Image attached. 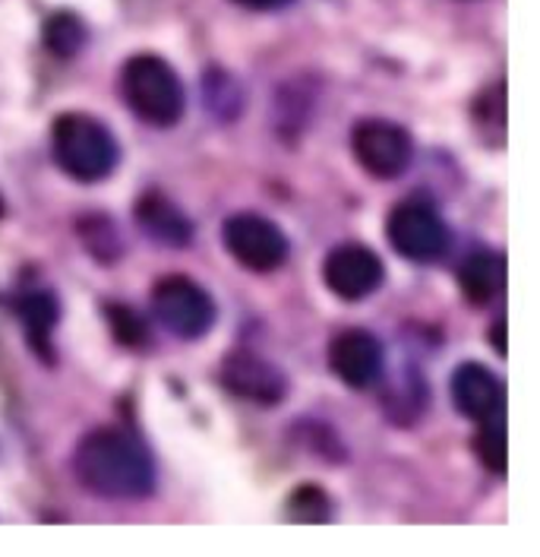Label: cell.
I'll return each mask as SVG.
<instances>
[{
  "label": "cell",
  "mask_w": 540,
  "mask_h": 557,
  "mask_svg": "<svg viewBox=\"0 0 540 557\" xmlns=\"http://www.w3.org/2000/svg\"><path fill=\"white\" fill-rule=\"evenodd\" d=\"M73 472L108 500H139L155 491V462L146 444L121 428L89 431L73 453Z\"/></svg>",
  "instance_id": "obj_1"
},
{
  "label": "cell",
  "mask_w": 540,
  "mask_h": 557,
  "mask_svg": "<svg viewBox=\"0 0 540 557\" xmlns=\"http://www.w3.org/2000/svg\"><path fill=\"white\" fill-rule=\"evenodd\" d=\"M51 149L54 162L64 174L79 184H96L114 174L121 162V146L114 134L104 127L99 117L70 111L61 114L51 127Z\"/></svg>",
  "instance_id": "obj_2"
},
{
  "label": "cell",
  "mask_w": 540,
  "mask_h": 557,
  "mask_svg": "<svg viewBox=\"0 0 540 557\" xmlns=\"http://www.w3.org/2000/svg\"><path fill=\"white\" fill-rule=\"evenodd\" d=\"M121 92L136 117L152 127H174L187 108L177 70L159 54H134L121 70Z\"/></svg>",
  "instance_id": "obj_3"
},
{
  "label": "cell",
  "mask_w": 540,
  "mask_h": 557,
  "mask_svg": "<svg viewBox=\"0 0 540 557\" xmlns=\"http://www.w3.org/2000/svg\"><path fill=\"white\" fill-rule=\"evenodd\" d=\"M152 313L177 339H203L215 323V301L190 276H165L152 285Z\"/></svg>",
  "instance_id": "obj_4"
},
{
  "label": "cell",
  "mask_w": 540,
  "mask_h": 557,
  "mask_svg": "<svg viewBox=\"0 0 540 557\" xmlns=\"http://www.w3.org/2000/svg\"><path fill=\"white\" fill-rule=\"evenodd\" d=\"M386 235L395 247L399 257L414 260V263H434L445 257L452 235L449 225L442 222L437 209L420 200H405L389 212L386 219Z\"/></svg>",
  "instance_id": "obj_5"
},
{
  "label": "cell",
  "mask_w": 540,
  "mask_h": 557,
  "mask_svg": "<svg viewBox=\"0 0 540 557\" xmlns=\"http://www.w3.org/2000/svg\"><path fill=\"white\" fill-rule=\"evenodd\" d=\"M222 238L237 263L253 273H272L288 260L285 232L260 212H235L225 222Z\"/></svg>",
  "instance_id": "obj_6"
},
{
  "label": "cell",
  "mask_w": 540,
  "mask_h": 557,
  "mask_svg": "<svg viewBox=\"0 0 540 557\" xmlns=\"http://www.w3.org/2000/svg\"><path fill=\"white\" fill-rule=\"evenodd\" d=\"M351 149L361 169L379 181L399 177L414 159V139L402 124L386 117H367L354 124Z\"/></svg>",
  "instance_id": "obj_7"
},
{
  "label": "cell",
  "mask_w": 540,
  "mask_h": 557,
  "mask_svg": "<svg viewBox=\"0 0 540 557\" xmlns=\"http://www.w3.org/2000/svg\"><path fill=\"white\" fill-rule=\"evenodd\" d=\"M218 377L231 396L243 399V403H253V406L269 409V406L285 403V396H288V377L256 351L237 348L231 355H225Z\"/></svg>",
  "instance_id": "obj_8"
},
{
  "label": "cell",
  "mask_w": 540,
  "mask_h": 557,
  "mask_svg": "<svg viewBox=\"0 0 540 557\" xmlns=\"http://www.w3.org/2000/svg\"><path fill=\"white\" fill-rule=\"evenodd\" d=\"M323 278L341 301H364L386 282V267L367 244H341L329 250Z\"/></svg>",
  "instance_id": "obj_9"
},
{
  "label": "cell",
  "mask_w": 540,
  "mask_h": 557,
  "mask_svg": "<svg viewBox=\"0 0 540 557\" xmlns=\"http://www.w3.org/2000/svg\"><path fill=\"white\" fill-rule=\"evenodd\" d=\"M386 351L367 330H341L329 343V368L351 389H367L382 377Z\"/></svg>",
  "instance_id": "obj_10"
},
{
  "label": "cell",
  "mask_w": 540,
  "mask_h": 557,
  "mask_svg": "<svg viewBox=\"0 0 540 557\" xmlns=\"http://www.w3.org/2000/svg\"><path fill=\"white\" fill-rule=\"evenodd\" d=\"M449 389H452L455 409L465 418L477 421V424L500 421L503 412H506V386L490 368H484L477 361L459 364L455 374H452Z\"/></svg>",
  "instance_id": "obj_11"
},
{
  "label": "cell",
  "mask_w": 540,
  "mask_h": 557,
  "mask_svg": "<svg viewBox=\"0 0 540 557\" xmlns=\"http://www.w3.org/2000/svg\"><path fill=\"white\" fill-rule=\"evenodd\" d=\"M136 222L149 242L162 247H190L193 244V222L177 203H171L162 190H146L136 200Z\"/></svg>",
  "instance_id": "obj_12"
},
{
  "label": "cell",
  "mask_w": 540,
  "mask_h": 557,
  "mask_svg": "<svg viewBox=\"0 0 540 557\" xmlns=\"http://www.w3.org/2000/svg\"><path fill=\"white\" fill-rule=\"evenodd\" d=\"M459 288L477 308L493 305L506 288V260H503V253L474 250L459 270Z\"/></svg>",
  "instance_id": "obj_13"
},
{
  "label": "cell",
  "mask_w": 540,
  "mask_h": 557,
  "mask_svg": "<svg viewBox=\"0 0 540 557\" xmlns=\"http://www.w3.org/2000/svg\"><path fill=\"white\" fill-rule=\"evenodd\" d=\"M16 313L23 320V330L29 336V346L41 358V361H54V346H51V336H54V326H58V317H61V305L51 292H29L16 301Z\"/></svg>",
  "instance_id": "obj_14"
},
{
  "label": "cell",
  "mask_w": 540,
  "mask_h": 557,
  "mask_svg": "<svg viewBox=\"0 0 540 557\" xmlns=\"http://www.w3.org/2000/svg\"><path fill=\"white\" fill-rule=\"evenodd\" d=\"M41 38H45V48L54 58H76L83 51V45L89 41V29H86V23L76 13L58 10V13H51L45 20Z\"/></svg>",
  "instance_id": "obj_15"
},
{
  "label": "cell",
  "mask_w": 540,
  "mask_h": 557,
  "mask_svg": "<svg viewBox=\"0 0 540 557\" xmlns=\"http://www.w3.org/2000/svg\"><path fill=\"white\" fill-rule=\"evenodd\" d=\"M285 510H288V520L291 522L319 525V522L332 520L336 504H332V497H329V494H326L319 485H301L291 491V497H288Z\"/></svg>",
  "instance_id": "obj_16"
},
{
  "label": "cell",
  "mask_w": 540,
  "mask_h": 557,
  "mask_svg": "<svg viewBox=\"0 0 540 557\" xmlns=\"http://www.w3.org/2000/svg\"><path fill=\"white\" fill-rule=\"evenodd\" d=\"M79 238H83L86 250L99 263H117L121 253H124V244H121V235H117L114 222L104 219V215H86L79 222Z\"/></svg>",
  "instance_id": "obj_17"
},
{
  "label": "cell",
  "mask_w": 540,
  "mask_h": 557,
  "mask_svg": "<svg viewBox=\"0 0 540 557\" xmlns=\"http://www.w3.org/2000/svg\"><path fill=\"white\" fill-rule=\"evenodd\" d=\"M474 456L480 466L493 475H506L508 469V441L503 418L500 421H484L474 434Z\"/></svg>",
  "instance_id": "obj_18"
},
{
  "label": "cell",
  "mask_w": 540,
  "mask_h": 557,
  "mask_svg": "<svg viewBox=\"0 0 540 557\" xmlns=\"http://www.w3.org/2000/svg\"><path fill=\"white\" fill-rule=\"evenodd\" d=\"M104 317H108V326H111V333H114V339L121 346H149V326H146V320L134 308H127V305H104Z\"/></svg>",
  "instance_id": "obj_19"
},
{
  "label": "cell",
  "mask_w": 540,
  "mask_h": 557,
  "mask_svg": "<svg viewBox=\"0 0 540 557\" xmlns=\"http://www.w3.org/2000/svg\"><path fill=\"white\" fill-rule=\"evenodd\" d=\"M237 7H247V10H260V13H269V10H285L291 7L294 0H235Z\"/></svg>",
  "instance_id": "obj_20"
},
{
  "label": "cell",
  "mask_w": 540,
  "mask_h": 557,
  "mask_svg": "<svg viewBox=\"0 0 540 557\" xmlns=\"http://www.w3.org/2000/svg\"><path fill=\"white\" fill-rule=\"evenodd\" d=\"M490 343L497 348V355H506V317H500L497 323H493V330H490Z\"/></svg>",
  "instance_id": "obj_21"
}]
</instances>
